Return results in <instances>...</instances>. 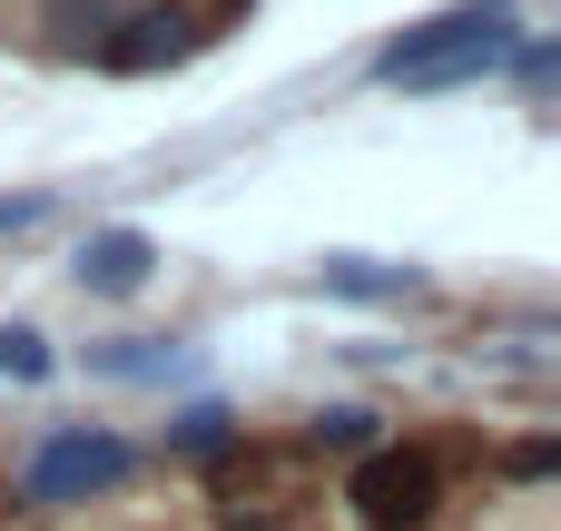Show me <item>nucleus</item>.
<instances>
[{
  "label": "nucleus",
  "instance_id": "obj_4",
  "mask_svg": "<svg viewBox=\"0 0 561 531\" xmlns=\"http://www.w3.org/2000/svg\"><path fill=\"white\" fill-rule=\"evenodd\" d=\"M217 39V10H138L118 39H99L108 69H168V59H197Z\"/></svg>",
  "mask_w": 561,
  "mask_h": 531
},
{
  "label": "nucleus",
  "instance_id": "obj_8",
  "mask_svg": "<svg viewBox=\"0 0 561 531\" xmlns=\"http://www.w3.org/2000/svg\"><path fill=\"white\" fill-rule=\"evenodd\" d=\"M0 374H10V384H39V374H49L39 325H0Z\"/></svg>",
  "mask_w": 561,
  "mask_h": 531
},
{
  "label": "nucleus",
  "instance_id": "obj_9",
  "mask_svg": "<svg viewBox=\"0 0 561 531\" xmlns=\"http://www.w3.org/2000/svg\"><path fill=\"white\" fill-rule=\"evenodd\" d=\"M316 443H335V453H365V443H375V414H365V404H335V414H316Z\"/></svg>",
  "mask_w": 561,
  "mask_h": 531
},
{
  "label": "nucleus",
  "instance_id": "obj_5",
  "mask_svg": "<svg viewBox=\"0 0 561 531\" xmlns=\"http://www.w3.org/2000/svg\"><path fill=\"white\" fill-rule=\"evenodd\" d=\"M69 276H79V296H138V286L158 276V246H148L138 227H99V236L69 256Z\"/></svg>",
  "mask_w": 561,
  "mask_h": 531
},
{
  "label": "nucleus",
  "instance_id": "obj_3",
  "mask_svg": "<svg viewBox=\"0 0 561 531\" xmlns=\"http://www.w3.org/2000/svg\"><path fill=\"white\" fill-rule=\"evenodd\" d=\"M434 493H444L434 453H404V443H365V463H355V483H345L355 522H375V531H414V522H434Z\"/></svg>",
  "mask_w": 561,
  "mask_h": 531
},
{
  "label": "nucleus",
  "instance_id": "obj_10",
  "mask_svg": "<svg viewBox=\"0 0 561 531\" xmlns=\"http://www.w3.org/2000/svg\"><path fill=\"white\" fill-rule=\"evenodd\" d=\"M552 463H561V443H552V434H523V443L503 453V473H513V483H542Z\"/></svg>",
  "mask_w": 561,
  "mask_h": 531
},
{
  "label": "nucleus",
  "instance_id": "obj_2",
  "mask_svg": "<svg viewBox=\"0 0 561 531\" xmlns=\"http://www.w3.org/2000/svg\"><path fill=\"white\" fill-rule=\"evenodd\" d=\"M128 473H138V453H128L118 434H99V424H59V434H49V443H39L30 463H20V493L59 512V503H89V493H118Z\"/></svg>",
  "mask_w": 561,
  "mask_h": 531
},
{
  "label": "nucleus",
  "instance_id": "obj_7",
  "mask_svg": "<svg viewBox=\"0 0 561 531\" xmlns=\"http://www.w3.org/2000/svg\"><path fill=\"white\" fill-rule=\"evenodd\" d=\"M168 443H178L187 463H207V453H227V443H237V414H227V404H187V414L168 424Z\"/></svg>",
  "mask_w": 561,
  "mask_h": 531
},
{
  "label": "nucleus",
  "instance_id": "obj_1",
  "mask_svg": "<svg viewBox=\"0 0 561 531\" xmlns=\"http://www.w3.org/2000/svg\"><path fill=\"white\" fill-rule=\"evenodd\" d=\"M513 30H523V10H513V0H454L444 20L404 30V39L375 59V79H385V89H463V79L503 69Z\"/></svg>",
  "mask_w": 561,
  "mask_h": 531
},
{
  "label": "nucleus",
  "instance_id": "obj_11",
  "mask_svg": "<svg viewBox=\"0 0 561 531\" xmlns=\"http://www.w3.org/2000/svg\"><path fill=\"white\" fill-rule=\"evenodd\" d=\"M49 217V187H20V197H0V236H30Z\"/></svg>",
  "mask_w": 561,
  "mask_h": 531
},
{
  "label": "nucleus",
  "instance_id": "obj_12",
  "mask_svg": "<svg viewBox=\"0 0 561 531\" xmlns=\"http://www.w3.org/2000/svg\"><path fill=\"white\" fill-rule=\"evenodd\" d=\"M227 10H247V0H217V20H227Z\"/></svg>",
  "mask_w": 561,
  "mask_h": 531
},
{
  "label": "nucleus",
  "instance_id": "obj_6",
  "mask_svg": "<svg viewBox=\"0 0 561 531\" xmlns=\"http://www.w3.org/2000/svg\"><path fill=\"white\" fill-rule=\"evenodd\" d=\"M316 286H325V296H414L424 276H414V266H385V256H325Z\"/></svg>",
  "mask_w": 561,
  "mask_h": 531
}]
</instances>
